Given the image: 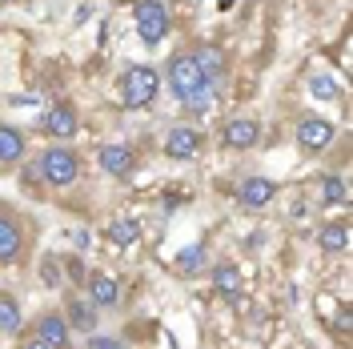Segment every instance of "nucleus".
<instances>
[{
	"label": "nucleus",
	"mask_w": 353,
	"mask_h": 349,
	"mask_svg": "<svg viewBox=\"0 0 353 349\" xmlns=\"http://www.w3.org/2000/svg\"><path fill=\"white\" fill-rule=\"evenodd\" d=\"M65 321L72 333H97V321H101V309L85 301V297H65Z\"/></svg>",
	"instance_id": "nucleus-10"
},
{
	"label": "nucleus",
	"mask_w": 353,
	"mask_h": 349,
	"mask_svg": "<svg viewBox=\"0 0 353 349\" xmlns=\"http://www.w3.org/2000/svg\"><path fill=\"white\" fill-rule=\"evenodd\" d=\"M309 88H313V97H321V101H333V97H337V85H333L330 77H313Z\"/></svg>",
	"instance_id": "nucleus-23"
},
{
	"label": "nucleus",
	"mask_w": 353,
	"mask_h": 349,
	"mask_svg": "<svg viewBox=\"0 0 353 349\" xmlns=\"http://www.w3.org/2000/svg\"><path fill=\"white\" fill-rule=\"evenodd\" d=\"M169 88H173L176 97H181V105H185V101L201 97L205 88H213V85H209V77L201 72L193 52H176L173 61H169Z\"/></svg>",
	"instance_id": "nucleus-2"
},
{
	"label": "nucleus",
	"mask_w": 353,
	"mask_h": 349,
	"mask_svg": "<svg viewBox=\"0 0 353 349\" xmlns=\"http://www.w3.org/2000/svg\"><path fill=\"white\" fill-rule=\"evenodd\" d=\"M77 129H81V117H77V109H72L68 101L52 105V109L41 117V132L44 137H52V141H72Z\"/></svg>",
	"instance_id": "nucleus-5"
},
{
	"label": "nucleus",
	"mask_w": 353,
	"mask_h": 349,
	"mask_svg": "<svg viewBox=\"0 0 353 349\" xmlns=\"http://www.w3.org/2000/svg\"><path fill=\"white\" fill-rule=\"evenodd\" d=\"M321 201L325 205H345L350 201V185L341 177H321Z\"/></svg>",
	"instance_id": "nucleus-22"
},
{
	"label": "nucleus",
	"mask_w": 353,
	"mask_h": 349,
	"mask_svg": "<svg viewBox=\"0 0 353 349\" xmlns=\"http://www.w3.org/2000/svg\"><path fill=\"white\" fill-rule=\"evenodd\" d=\"M68 273H72V281H85V269H81V261H77V257H68Z\"/></svg>",
	"instance_id": "nucleus-27"
},
{
	"label": "nucleus",
	"mask_w": 353,
	"mask_h": 349,
	"mask_svg": "<svg viewBox=\"0 0 353 349\" xmlns=\"http://www.w3.org/2000/svg\"><path fill=\"white\" fill-rule=\"evenodd\" d=\"M333 329H337L341 337H350V329H353V313H350V306L337 309V317H333Z\"/></svg>",
	"instance_id": "nucleus-24"
},
{
	"label": "nucleus",
	"mask_w": 353,
	"mask_h": 349,
	"mask_svg": "<svg viewBox=\"0 0 353 349\" xmlns=\"http://www.w3.org/2000/svg\"><path fill=\"white\" fill-rule=\"evenodd\" d=\"M24 132L12 129V125H0V165H17L24 157Z\"/></svg>",
	"instance_id": "nucleus-16"
},
{
	"label": "nucleus",
	"mask_w": 353,
	"mask_h": 349,
	"mask_svg": "<svg viewBox=\"0 0 353 349\" xmlns=\"http://www.w3.org/2000/svg\"><path fill=\"white\" fill-rule=\"evenodd\" d=\"M97 161H101V169L109 177H129L137 169V153H132L129 145H101Z\"/></svg>",
	"instance_id": "nucleus-12"
},
{
	"label": "nucleus",
	"mask_w": 353,
	"mask_h": 349,
	"mask_svg": "<svg viewBox=\"0 0 353 349\" xmlns=\"http://www.w3.org/2000/svg\"><path fill=\"white\" fill-rule=\"evenodd\" d=\"M132 21H137L141 41L149 48H157L165 41V32H169V8H165V0H137L132 4Z\"/></svg>",
	"instance_id": "nucleus-4"
},
{
	"label": "nucleus",
	"mask_w": 353,
	"mask_h": 349,
	"mask_svg": "<svg viewBox=\"0 0 353 349\" xmlns=\"http://www.w3.org/2000/svg\"><path fill=\"white\" fill-rule=\"evenodd\" d=\"M85 285H88V301H92L97 309H117L121 306V285L112 281L109 273H88Z\"/></svg>",
	"instance_id": "nucleus-11"
},
{
	"label": "nucleus",
	"mask_w": 353,
	"mask_h": 349,
	"mask_svg": "<svg viewBox=\"0 0 353 349\" xmlns=\"http://www.w3.org/2000/svg\"><path fill=\"white\" fill-rule=\"evenodd\" d=\"M37 337H41L44 346H52V349L72 346V329H68L65 313H44L41 321H37Z\"/></svg>",
	"instance_id": "nucleus-13"
},
{
	"label": "nucleus",
	"mask_w": 353,
	"mask_h": 349,
	"mask_svg": "<svg viewBox=\"0 0 353 349\" xmlns=\"http://www.w3.org/2000/svg\"><path fill=\"white\" fill-rule=\"evenodd\" d=\"M105 237L112 241V245H121V249H129V245H137V241H141V225H137V221H112L109 229H105Z\"/></svg>",
	"instance_id": "nucleus-19"
},
{
	"label": "nucleus",
	"mask_w": 353,
	"mask_h": 349,
	"mask_svg": "<svg viewBox=\"0 0 353 349\" xmlns=\"http://www.w3.org/2000/svg\"><path fill=\"white\" fill-rule=\"evenodd\" d=\"M88 349H125V341H117V337H101V333H88Z\"/></svg>",
	"instance_id": "nucleus-25"
},
{
	"label": "nucleus",
	"mask_w": 353,
	"mask_h": 349,
	"mask_svg": "<svg viewBox=\"0 0 353 349\" xmlns=\"http://www.w3.org/2000/svg\"><path fill=\"white\" fill-rule=\"evenodd\" d=\"M41 173L52 189H68V185H77V177H81V157L72 153L68 145H48L41 153Z\"/></svg>",
	"instance_id": "nucleus-3"
},
{
	"label": "nucleus",
	"mask_w": 353,
	"mask_h": 349,
	"mask_svg": "<svg viewBox=\"0 0 353 349\" xmlns=\"http://www.w3.org/2000/svg\"><path fill=\"white\" fill-rule=\"evenodd\" d=\"M201 153V129L193 125H176L165 132V157L169 161H193Z\"/></svg>",
	"instance_id": "nucleus-7"
},
{
	"label": "nucleus",
	"mask_w": 353,
	"mask_h": 349,
	"mask_svg": "<svg viewBox=\"0 0 353 349\" xmlns=\"http://www.w3.org/2000/svg\"><path fill=\"white\" fill-rule=\"evenodd\" d=\"M21 249H24V233L0 213V265H12L21 257Z\"/></svg>",
	"instance_id": "nucleus-15"
},
{
	"label": "nucleus",
	"mask_w": 353,
	"mask_h": 349,
	"mask_svg": "<svg viewBox=\"0 0 353 349\" xmlns=\"http://www.w3.org/2000/svg\"><path fill=\"white\" fill-rule=\"evenodd\" d=\"M333 137H337V125L325 121V117H305V121L297 125V145H301L305 153H321V149H330Z\"/></svg>",
	"instance_id": "nucleus-6"
},
{
	"label": "nucleus",
	"mask_w": 353,
	"mask_h": 349,
	"mask_svg": "<svg viewBox=\"0 0 353 349\" xmlns=\"http://www.w3.org/2000/svg\"><path fill=\"white\" fill-rule=\"evenodd\" d=\"M345 245H350V225L345 221H330V225L317 229V249L321 253L337 257V253H345Z\"/></svg>",
	"instance_id": "nucleus-14"
},
{
	"label": "nucleus",
	"mask_w": 353,
	"mask_h": 349,
	"mask_svg": "<svg viewBox=\"0 0 353 349\" xmlns=\"http://www.w3.org/2000/svg\"><path fill=\"white\" fill-rule=\"evenodd\" d=\"M213 289H217L225 301L237 297V293H241V269H237V265H217V269H213Z\"/></svg>",
	"instance_id": "nucleus-17"
},
{
	"label": "nucleus",
	"mask_w": 353,
	"mask_h": 349,
	"mask_svg": "<svg viewBox=\"0 0 353 349\" xmlns=\"http://www.w3.org/2000/svg\"><path fill=\"white\" fill-rule=\"evenodd\" d=\"M193 57H197L201 72L209 77V85H217V81H221V72H225V57H221L217 48H197Z\"/></svg>",
	"instance_id": "nucleus-20"
},
{
	"label": "nucleus",
	"mask_w": 353,
	"mask_h": 349,
	"mask_svg": "<svg viewBox=\"0 0 353 349\" xmlns=\"http://www.w3.org/2000/svg\"><path fill=\"white\" fill-rule=\"evenodd\" d=\"M273 197H277V181H269V177H245L241 189H237V201H241V209H249V213L273 205Z\"/></svg>",
	"instance_id": "nucleus-8"
},
{
	"label": "nucleus",
	"mask_w": 353,
	"mask_h": 349,
	"mask_svg": "<svg viewBox=\"0 0 353 349\" xmlns=\"http://www.w3.org/2000/svg\"><path fill=\"white\" fill-rule=\"evenodd\" d=\"M24 317H21V306L12 297H0V333H21Z\"/></svg>",
	"instance_id": "nucleus-21"
},
{
	"label": "nucleus",
	"mask_w": 353,
	"mask_h": 349,
	"mask_svg": "<svg viewBox=\"0 0 353 349\" xmlns=\"http://www.w3.org/2000/svg\"><path fill=\"white\" fill-rule=\"evenodd\" d=\"M205 265H209V249H205V245H189V249L176 257V273H181V277H193Z\"/></svg>",
	"instance_id": "nucleus-18"
},
{
	"label": "nucleus",
	"mask_w": 353,
	"mask_h": 349,
	"mask_svg": "<svg viewBox=\"0 0 353 349\" xmlns=\"http://www.w3.org/2000/svg\"><path fill=\"white\" fill-rule=\"evenodd\" d=\"M221 141H225V149H253L261 141V125L253 117H233V121H225Z\"/></svg>",
	"instance_id": "nucleus-9"
},
{
	"label": "nucleus",
	"mask_w": 353,
	"mask_h": 349,
	"mask_svg": "<svg viewBox=\"0 0 353 349\" xmlns=\"http://www.w3.org/2000/svg\"><path fill=\"white\" fill-rule=\"evenodd\" d=\"M161 92V77L153 65H132L121 77V105L125 109H149Z\"/></svg>",
	"instance_id": "nucleus-1"
},
{
	"label": "nucleus",
	"mask_w": 353,
	"mask_h": 349,
	"mask_svg": "<svg viewBox=\"0 0 353 349\" xmlns=\"http://www.w3.org/2000/svg\"><path fill=\"white\" fill-rule=\"evenodd\" d=\"M21 349H52V346H44L41 337H32V341H24V346H21Z\"/></svg>",
	"instance_id": "nucleus-28"
},
{
	"label": "nucleus",
	"mask_w": 353,
	"mask_h": 349,
	"mask_svg": "<svg viewBox=\"0 0 353 349\" xmlns=\"http://www.w3.org/2000/svg\"><path fill=\"white\" fill-rule=\"evenodd\" d=\"M41 273H44V285H48V289H57V285H61V273H57V265H52V261H44Z\"/></svg>",
	"instance_id": "nucleus-26"
}]
</instances>
